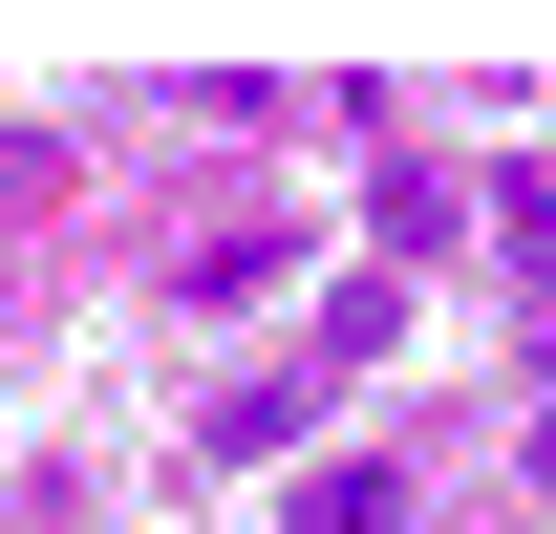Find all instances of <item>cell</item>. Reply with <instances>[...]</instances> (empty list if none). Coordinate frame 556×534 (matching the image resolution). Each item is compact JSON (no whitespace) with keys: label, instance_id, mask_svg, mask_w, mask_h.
I'll list each match as a JSON object with an SVG mask.
<instances>
[{"label":"cell","instance_id":"obj_1","mask_svg":"<svg viewBox=\"0 0 556 534\" xmlns=\"http://www.w3.org/2000/svg\"><path fill=\"white\" fill-rule=\"evenodd\" d=\"M386 513H407L386 449H300V492H278V534H386Z\"/></svg>","mask_w":556,"mask_h":534},{"label":"cell","instance_id":"obj_2","mask_svg":"<svg viewBox=\"0 0 556 534\" xmlns=\"http://www.w3.org/2000/svg\"><path fill=\"white\" fill-rule=\"evenodd\" d=\"M300 406H321V385H236V406H214V470H278V449H300Z\"/></svg>","mask_w":556,"mask_h":534}]
</instances>
